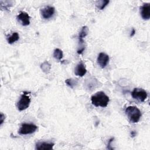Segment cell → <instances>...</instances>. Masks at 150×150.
Returning a JSON list of instances; mask_svg holds the SVG:
<instances>
[{"label":"cell","instance_id":"cell-16","mask_svg":"<svg viewBox=\"0 0 150 150\" xmlns=\"http://www.w3.org/2000/svg\"><path fill=\"white\" fill-rule=\"evenodd\" d=\"M53 56L55 59L57 60H61L63 57V53L61 49L59 48H56L53 51Z\"/></svg>","mask_w":150,"mask_h":150},{"label":"cell","instance_id":"cell-3","mask_svg":"<svg viewBox=\"0 0 150 150\" xmlns=\"http://www.w3.org/2000/svg\"><path fill=\"white\" fill-rule=\"evenodd\" d=\"M30 104V98L29 96L27 94L24 93L21 96L19 100L17 102L16 107L19 111H23L29 107Z\"/></svg>","mask_w":150,"mask_h":150},{"label":"cell","instance_id":"cell-17","mask_svg":"<svg viewBox=\"0 0 150 150\" xmlns=\"http://www.w3.org/2000/svg\"><path fill=\"white\" fill-rule=\"evenodd\" d=\"M65 83L71 88H73L77 84V80L72 78L67 79L65 80Z\"/></svg>","mask_w":150,"mask_h":150},{"label":"cell","instance_id":"cell-5","mask_svg":"<svg viewBox=\"0 0 150 150\" xmlns=\"http://www.w3.org/2000/svg\"><path fill=\"white\" fill-rule=\"evenodd\" d=\"M131 96L133 98L140 102H144L146 99L148 94L146 91L142 88H135L131 93Z\"/></svg>","mask_w":150,"mask_h":150},{"label":"cell","instance_id":"cell-9","mask_svg":"<svg viewBox=\"0 0 150 150\" xmlns=\"http://www.w3.org/2000/svg\"><path fill=\"white\" fill-rule=\"evenodd\" d=\"M140 13L144 20H148L150 18V3H144L140 7Z\"/></svg>","mask_w":150,"mask_h":150},{"label":"cell","instance_id":"cell-13","mask_svg":"<svg viewBox=\"0 0 150 150\" xmlns=\"http://www.w3.org/2000/svg\"><path fill=\"white\" fill-rule=\"evenodd\" d=\"M19 39V35L17 32H13L11 36H8L6 38L7 42L9 44H12L18 41Z\"/></svg>","mask_w":150,"mask_h":150},{"label":"cell","instance_id":"cell-14","mask_svg":"<svg viewBox=\"0 0 150 150\" xmlns=\"http://www.w3.org/2000/svg\"><path fill=\"white\" fill-rule=\"evenodd\" d=\"M92 80L91 81L90 79L89 80H88L87 81V83H86V85L87 86V88L89 90H94V88L96 87L97 84H98V82L97 81V79H91Z\"/></svg>","mask_w":150,"mask_h":150},{"label":"cell","instance_id":"cell-6","mask_svg":"<svg viewBox=\"0 0 150 150\" xmlns=\"http://www.w3.org/2000/svg\"><path fill=\"white\" fill-rule=\"evenodd\" d=\"M54 12H55L54 8L53 6H49V5L45 6L40 9V13H41L42 16L46 19H49L52 16H53Z\"/></svg>","mask_w":150,"mask_h":150},{"label":"cell","instance_id":"cell-4","mask_svg":"<svg viewBox=\"0 0 150 150\" xmlns=\"http://www.w3.org/2000/svg\"><path fill=\"white\" fill-rule=\"evenodd\" d=\"M38 129V127L33 124L23 123L21 125L18 133L21 135H27L34 133Z\"/></svg>","mask_w":150,"mask_h":150},{"label":"cell","instance_id":"cell-7","mask_svg":"<svg viewBox=\"0 0 150 150\" xmlns=\"http://www.w3.org/2000/svg\"><path fill=\"white\" fill-rule=\"evenodd\" d=\"M97 61L100 67L103 69L105 67L109 62V56L105 53L101 52L98 55Z\"/></svg>","mask_w":150,"mask_h":150},{"label":"cell","instance_id":"cell-18","mask_svg":"<svg viewBox=\"0 0 150 150\" xmlns=\"http://www.w3.org/2000/svg\"><path fill=\"white\" fill-rule=\"evenodd\" d=\"M110 2V1L107 0H103V1H100L97 2L96 4V6L100 10H103Z\"/></svg>","mask_w":150,"mask_h":150},{"label":"cell","instance_id":"cell-10","mask_svg":"<svg viewBox=\"0 0 150 150\" xmlns=\"http://www.w3.org/2000/svg\"><path fill=\"white\" fill-rule=\"evenodd\" d=\"M88 28L87 26H83L79 33V45H80V48H83V47H85V46H84V41L83 40V39L88 35Z\"/></svg>","mask_w":150,"mask_h":150},{"label":"cell","instance_id":"cell-22","mask_svg":"<svg viewBox=\"0 0 150 150\" xmlns=\"http://www.w3.org/2000/svg\"><path fill=\"white\" fill-rule=\"evenodd\" d=\"M135 33H136V30H135V29H134V28H132V30H131V33H130V37H132L133 36H134V35L135 34Z\"/></svg>","mask_w":150,"mask_h":150},{"label":"cell","instance_id":"cell-2","mask_svg":"<svg viewBox=\"0 0 150 150\" xmlns=\"http://www.w3.org/2000/svg\"><path fill=\"white\" fill-rule=\"evenodd\" d=\"M125 112L129 121L132 123L138 122L142 115L141 111L135 106L127 107Z\"/></svg>","mask_w":150,"mask_h":150},{"label":"cell","instance_id":"cell-21","mask_svg":"<svg viewBox=\"0 0 150 150\" xmlns=\"http://www.w3.org/2000/svg\"><path fill=\"white\" fill-rule=\"evenodd\" d=\"M84 50H85V47L79 49L77 50V53L78 54H82L83 52L84 51Z\"/></svg>","mask_w":150,"mask_h":150},{"label":"cell","instance_id":"cell-20","mask_svg":"<svg viewBox=\"0 0 150 150\" xmlns=\"http://www.w3.org/2000/svg\"><path fill=\"white\" fill-rule=\"evenodd\" d=\"M5 115L1 112V115H0V125H2V124H3V122L5 121Z\"/></svg>","mask_w":150,"mask_h":150},{"label":"cell","instance_id":"cell-15","mask_svg":"<svg viewBox=\"0 0 150 150\" xmlns=\"http://www.w3.org/2000/svg\"><path fill=\"white\" fill-rule=\"evenodd\" d=\"M40 68L45 73H48L51 69V65L47 61H45L40 64Z\"/></svg>","mask_w":150,"mask_h":150},{"label":"cell","instance_id":"cell-8","mask_svg":"<svg viewBox=\"0 0 150 150\" xmlns=\"http://www.w3.org/2000/svg\"><path fill=\"white\" fill-rule=\"evenodd\" d=\"M16 18L23 26H28L30 24V16L25 11H21L17 15Z\"/></svg>","mask_w":150,"mask_h":150},{"label":"cell","instance_id":"cell-12","mask_svg":"<svg viewBox=\"0 0 150 150\" xmlns=\"http://www.w3.org/2000/svg\"><path fill=\"white\" fill-rule=\"evenodd\" d=\"M87 73L86 66L83 62H79L74 69V73L76 76L83 77Z\"/></svg>","mask_w":150,"mask_h":150},{"label":"cell","instance_id":"cell-23","mask_svg":"<svg viewBox=\"0 0 150 150\" xmlns=\"http://www.w3.org/2000/svg\"><path fill=\"white\" fill-rule=\"evenodd\" d=\"M130 134H131V137L133 138V137H134L136 135L137 133H136V132H135V131H131Z\"/></svg>","mask_w":150,"mask_h":150},{"label":"cell","instance_id":"cell-11","mask_svg":"<svg viewBox=\"0 0 150 150\" xmlns=\"http://www.w3.org/2000/svg\"><path fill=\"white\" fill-rule=\"evenodd\" d=\"M54 144L53 142H38L35 144V149L36 150H50L53 148Z\"/></svg>","mask_w":150,"mask_h":150},{"label":"cell","instance_id":"cell-1","mask_svg":"<svg viewBox=\"0 0 150 150\" xmlns=\"http://www.w3.org/2000/svg\"><path fill=\"white\" fill-rule=\"evenodd\" d=\"M109 101L108 96L102 91L96 93L91 97V102L96 107H105L107 106Z\"/></svg>","mask_w":150,"mask_h":150},{"label":"cell","instance_id":"cell-19","mask_svg":"<svg viewBox=\"0 0 150 150\" xmlns=\"http://www.w3.org/2000/svg\"><path fill=\"white\" fill-rule=\"evenodd\" d=\"M114 139V138H111L108 142V144H107V148L108 149H113V148L111 147V143L113 141V140Z\"/></svg>","mask_w":150,"mask_h":150}]
</instances>
